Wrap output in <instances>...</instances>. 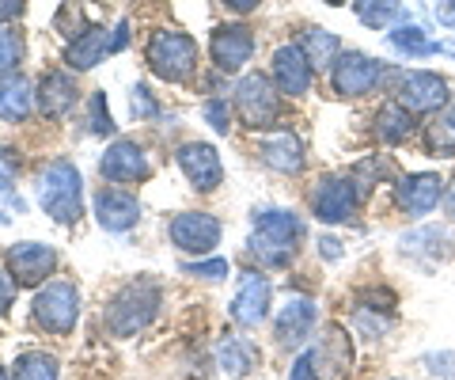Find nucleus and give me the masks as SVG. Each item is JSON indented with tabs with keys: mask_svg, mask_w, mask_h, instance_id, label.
Instances as JSON below:
<instances>
[{
	"mask_svg": "<svg viewBox=\"0 0 455 380\" xmlns=\"http://www.w3.org/2000/svg\"><path fill=\"white\" fill-rule=\"evenodd\" d=\"M319 323V304L307 301V297H289V304H281V312L274 319V335H277V346L284 350H300L311 331Z\"/></svg>",
	"mask_w": 455,
	"mask_h": 380,
	"instance_id": "17",
	"label": "nucleus"
},
{
	"mask_svg": "<svg viewBox=\"0 0 455 380\" xmlns=\"http://www.w3.org/2000/svg\"><path fill=\"white\" fill-rule=\"evenodd\" d=\"M440 202H444V214L455 221V175L448 179V187H444V198H440Z\"/></svg>",
	"mask_w": 455,
	"mask_h": 380,
	"instance_id": "45",
	"label": "nucleus"
},
{
	"mask_svg": "<svg viewBox=\"0 0 455 380\" xmlns=\"http://www.w3.org/2000/svg\"><path fill=\"white\" fill-rule=\"evenodd\" d=\"M395 380H398V376H395Z\"/></svg>",
	"mask_w": 455,
	"mask_h": 380,
	"instance_id": "50",
	"label": "nucleus"
},
{
	"mask_svg": "<svg viewBox=\"0 0 455 380\" xmlns=\"http://www.w3.org/2000/svg\"><path fill=\"white\" fill-rule=\"evenodd\" d=\"M224 8H232V12H239V16H247V12H254L262 4V0H220Z\"/></svg>",
	"mask_w": 455,
	"mask_h": 380,
	"instance_id": "44",
	"label": "nucleus"
},
{
	"mask_svg": "<svg viewBox=\"0 0 455 380\" xmlns=\"http://www.w3.org/2000/svg\"><path fill=\"white\" fill-rule=\"evenodd\" d=\"M20 61H23V35L16 27L0 23V73H16Z\"/></svg>",
	"mask_w": 455,
	"mask_h": 380,
	"instance_id": "33",
	"label": "nucleus"
},
{
	"mask_svg": "<svg viewBox=\"0 0 455 380\" xmlns=\"http://www.w3.org/2000/svg\"><path fill=\"white\" fill-rule=\"evenodd\" d=\"M202 115H205V122L220 137H228V130H232V110H228V100H205L202 103Z\"/></svg>",
	"mask_w": 455,
	"mask_h": 380,
	"instance_id": "37",
	"label": "nucleus"
},
{
	"mask_svg": "<svg viewBox=\"0 0 455 380\" xmlns=\"http://www.w3.org/2000/svg\"><path fill=\"white\" fill-rule=\"evenodd\" d=\"M35 194L42 214L57 224H76L84 214V179L76 172V164L68 160H50L35 179Z\"/></svg>",
	"mask_w": 455,
	"mask_h": 380,
	"instance_id": "3",
	"label": "nucleus"
},
{
	"mask_svg": "<svg viewBox=\"0 0 455 380\" xmlns=\"http://www.w3.org/2000/svg\"><path fill=\"white\" fill-rule=\"evenodd\" d=\"M444 53H451V58H455V42H451V46H448V50H444Z\"/></svg>",
	"mask_w": 455,
	"mask_h": 380,
	"instance_id": "48",
	"label": "nucleus"
},
{
	"mask_svg": "<svg viewBox=\"0 0 455 380\" xmlns=\"http://www.w3.org/2000/svg\"><path fill=\"white\" fill-rule=\"evenodd\" d=\"M300 240H304V221L292 209H254L247 251L262 266H274V271L289 266L296 259Z\"/></svg>",
	"mask_w": 455,
	"mask_h": 380,
	"instance_id": "1",
	"label": "nucleus"
},
{
	"mask_svg": "<svg viewBox=\"0 0 455 380\" xmlns=\"http://www.w3.org/2000/svg\"><path fill=\"white\" fill-rule=\"evenodd\" d=\"M125 42H130V23H118L114 27V35H110V53H118V50H125Z\"/></svg>",
	"mask_w": 455,
	"mask_h": 380,
	"instance_id": "42",
	"label": "nucleus"
},
{
	"mask_svg": "<svg viewBox=\"0 0 455 380\" xmlns=\"http://www.w3.org/2000/svg\"><path fill=\"white\" fill-rule=\"evenodd\" d=\"M269 80L277 84L281 95H289V100H300V95L311 92V61L304 58V50L296 46V42H289V46H277L274 50V61H269Z\"/></svg>",
	"mask_w": 455,
	"mask_h": 380,
	"instance_id": "16",
	"label": "nucleus"
},
{
	"mask_svg": "<svg viewBox=\"0 0 455 380\" xmlns=\"http://www.w3.org/2000/svg\"><path fill=\"white\" fill-rule=\"evenodd\" d=\"M444 187L448 182L440 179L436 172H410L395 182V206L403 209L406 217H429L433 209L440 206V198H444Z\"/></svg>",
	"mask_w": 455,
	"mask_h": 380,
	"instance_id": "12",
	"label": "nucleus"
},
{
	"mask_svg": "<svg viewBox=\"0 0 455 380\" xmlns=\"http://www.w3.org/2000/svg\"><path fill=\"white\" fill-rule=\"evenodd\" d=\"M16 278H12V274H4V271H0V316H8L12 312V301H16Z\"/></svg>",
	"mask_w": 455,
	"mask_h": 380,
	"instance_id": "38",
	"label": "nucleus"
},
{
	"mask_svg": "<svg viewBox=\"0 0 455 380\" xmlns=\"http://www.w3.org/2000/svg\"><path fill=\"white\" fill-rule=\"evenodd\" d=\"M175 160L182 167V175H187L197 190H217L220 179H224V164H220V152L209 145V141H187Z\"/></svg>",
	"mask_w": 455,
	"mask_h": 380,
	"instance_id": "19",
	"label": "nucleus"
},
{
	"mask_svg": "<svg viewBox=\"0 0 455 380\" xmlns=\"http://www.w3.org/2000/svg\"><path fill=\"white\" fill-rule=\"evenodd\" d=\"M23 4H27V0H0V23H12V20H20Z\"/></svg>",
	"mask_w": 455,
	"mask_h": 380,
	"instance_id": "41",
	"label": "nucleus"
},
{
	"mask_svg": "<svg viewBox=\"0 0 455 380\" xmlns=\"http://www.w3.org/2000/svg\"><path fill=\"white\" fill-rule=\"evenodd\" d=\"M372 122H376V125H372V133H376L379 145H406V141L414 137V130H418L414 115H410V110H406L403 103H387V107H379Z\"/></svg>",
	"mask_w": 455,
	"mask_h": 380,
	"instance_id": "26",
	"label": "nucleus"
},
{
	"mask_svg": "<svg viewBox=\"0 0 455 380\" xmlns=\"http://www.w3.org/2000/svg\"><path fill=\"white\" fill-rule=\"evenodd\" d=\"M361 202H364V194H361L353 175H331L326 182H319L315 194H311V209H315V217L323 224H346L353 214H357Z\"/></svg>",
	"mask_w": 455,
	"mask_h": 380,
	"instance_id": "10",
	"label": "nucleus"
},
{
	"mask_svg": "<svg viewBox=\"0 0 455 380\" xmlns=\"http://www.w3.org/2000/svg\"><path fill=\"white\" fill-rule=\"evenodd\" d=\"M0 380H12V373H4V369H0Z\"/></svg>",
	"mask_w": 455,
	"mask_h": 380,
	"instance_id": "47",
	"label": "nucleus"
},
{
	"mask_svg": "<svg viewBox=\"0 0 455 380\" xmlns=\"http://www.w3.org/2000/svg\"><path fill=\"white\" fill-rule=\"evenodd\" d=\"M296 46L304 50V58L311 61V69H326V65H334V58L341 53V38L331 35V31H323V27H307Z\"/></svg>",
	"mask_w": 455,
	"mask_h": 380,
	"instance_id": "29",
	"label": "nucleus"
},
{
	"mask_svg": "<svg viewBox=\"0 0 455 380\" xmlns=\"http://www.w3.org/2000/svg\"><path fill=\"white\" fill-rule=\"evenodd\" d=\"M323 4H331V8H341V4H346V0H323Z\"/></svg>",
	"mask_w": 455,
	"mask_h": 380,
	"instance_id": "46",
	"label": "nucleus"
},
{
	"mask_svg": "<svg viewBox=\"0 0 455 380\" xmlns=\"http://www.w3.org/2000/svg\"><path fill=\"white\" fill-rule=\"evenodd\" d=\"M228 259H197V263H182V274H190V278H205V281H220V278H228Z\"/></svg>",
	"mask_w": 455,
	"mask_h": 380,
	"instance_id": "35",
	"label": "nucleus"
},
{
	"mask_svg": "<svg viewBox=\"0 0 455 380\" xmlns=\"http://www.w3.org/2000/svg\"><path fill=\"white\" fill-rule=\"evenodd\" d=\"M80 100V88H76V80L68 77V73H42L38 80V110L46 118H65L68 110L76 107Z\"/></svg>",
	"mask_w": 455,
	"mask_h": 380,
	"instance_id": "22",
	"label": "nucleus"
},
{
	"mask_svg": "<svg viewBox=\"0 0 455 380\" xmlns=\"http://www.w3.org/2000/svg\"><path fill=\"white\" fill-rule=\"evenodd\" d=\"M269 301H274V286H269V278L259 274V271H247L243 278H239V289H235L232 304H228V312H232V319L239 323V327L254 331L269 316Z\"/></svg>",
	"mask_w": 455,
	"mask_h": 380,
	"instance_id": "13",
	"label": "nucleus"
},
{
	"mask_svg": "<svg viewBox=\"0 0 455 380\" xmlns=\"http://www.w3.org/2000/svg\"><path fill=\"white\" fill-rule=\"evenodd\" d=\"M107 53H110V31L107 27H88V31L76 35V42L65 50V65L73 69V73H88Z\"/></svg>",
	"mask_w": 455,
	"mask_h": 380,
	"instance_id": "24",
	"label": "nucleus"
},
{
	"mask_svg": "<svg viewBox=\"0 0 455 380\" xmlns=\"http://www.w3.org/2000/svg\"><path fill=\"white\" fill-rule=\"evenodd\" d=\"M57 266V251L50 244L23 240L16 247H8V274L16 278V286H42Z\"/></svg>",
	"mask_w": 455,
	"mask_h": 380,
	"instance_id": "18",
	"label": "nucleus"
},
{
	"mask_svg": "<svg viewBox=\"0 0 455 380\" xmlns=\"http://www.w3.org/2000/svg\"><path fill=\"white\" fill-rule=\"evenodd\" d=\"M0 224H8V217H4V214H0Z\"/></svg>",
	"mask_w": 455,
	"mask_h": 380,
	"instance_id": "49",
	"label": "nucleus"
},
{
	"mask_svg": "<svg viewBox=\"0 0 455 380\" xmlns=\"http://www.w3.org/2000/svg\"><path fill=\"white\" fill-rule=\"evenodd\" d=\"M145 61L160 80L167 84H182L197 73V42L187 31H171V27H160V31L148 35L145 46Z\"/></svg>",
	"mask_w": 455,
	"mask_h": 380,
	"instance_id": "4",
	"label": "nucleus"
},
{
	"mask_svg": "<svg viewBox=\"0 0 455 380\" xmlns=\"http://www.w3.org/2000/svg\"><path fill=\"white\" fill-rule=\"evenodd\" d=\"M433 12L440 27H448V31H455V0H433Z\"/></svg>",
	"mask_w": 455,
	"mask_h": 380,
	"instance_id": "39",
	"label": "nucleus"
},
{
	"mask_svg": "<svg viewBox=\"0 0 455 380\" xmlns=\"http://www.w3.org/2000/svg\"><path fill=\"white\" fill-rule=\"evenodd\" d=\"M38 107V92L23 73H0V118L4 122H27Z\"/></svg>",
	"mask_w": 455,
	"mask_h": 380,
	"instance_id": "23",
	"label": "nucleus"
},
{
	"mask_svg": "<svg viewBox=\"0 0 455 380\" xmlns=\"http://www.w3.org/2000/svg\"><path fill=\"white\" fill-rule=\"evenodd\" d=\"M311 369H315V380H349L353 365H357V350H353V339L341 323H326L323 335L307 350Z\"/></svg>",
	"mask_w": 455,
	"mask_h": 380,
	"instance_id": "7",
	"label": "nucleus"
},
{
	"mask_svg": "<svg viewBox=\"0 0 455 380\" xmlns=\"http://www.w3.org/2000/svg\"><path fill=\"white\" fill-rule=\"evenodd\" d=\"M289 380H315V369H311V358H307V350L300 358H296V365H292V376Z\"/></svg>",
	"mask_w": 455,
	"mask_h": 380,
	"instance_id": "40",
	"label": "nucleus"
},
{
	"mask_svg": "<svg viewBox=\"0 0 455 380\" xmlns=\"http://www.w3.org/2000/svg\"><path fill=\"white\" fill-rule=\"evenodd\" d=\"M57 373H61V365L46 350H27L12 365V380H57Z\"/></svg>",
	"mask_w": 455,
	"mask_h": 380,
	"instance_id": "31",
	"label": "nucleus"
},
{
	"mask_svg": "<svg viewBox=\"0 0 455 380\" xmlns=\"http://www.w3.org/2000/svg\"><path fill=\"white\" fill-rule=\"evenodd\" d=\"M88 130L95 137H110L114 133V118H110V107H107L103 92H92V100H88Z\"/></svg>",
	"mask_w": 455,
	"mask_h": 380,
	"instance_id": "34",
	"label": "nucleus"
},
{
	"mask_svg": "<svg viewBox=\"0 0 455 380\" xmlns=\"http://www.w3.org/2000/svg\"><path fill=\"white\" fill-rule=\"evenodd\" d=\"M353 12L368 31H391L395 23H406L410 12L403 0H353Z\"/></svg>",
	"mask_w": 455,
	"mask_h": 380,
	"instance_id": "27",
	"label": "nucleus"
},
{
	"mask_svg": "<svg viewBox=\"0 0 455 380\" xmlns=\"http://www.w3.org/2000/svg\"><path fill=\"white\" fill-rule=\"evenodd\" d=\"M259 160L266 167H274L281 175H300L304 172V141L289 133V130H277V133H266L259 137Z\"/></svg>",
	"mask_w": 455,
	"mask_h": 380,
	"instance_id": "21",
	"label": "nucleus"
},
{
	"mask_svg": "<svg viewBox=\"0 0 455 380\" xmlns=\"http://www.w3.org/2000/svg\"><path fill=\"white\" fill-rule=\"evenodd\" d=\"M99 175L107 182H145L152 175V160L137 141H114L99 157Z\"/></svg>",
	"mask_w": 455,
	"mask_h": 380,
	"instance_id": "15",
	"label": "nucleus"
},
{
	"mask_svg": "<svg viewBox=\"0 0 455 380\" xmlns=\"http://www.w3.org/2000/svg\"><path fill=\"white\" fill-rule=\"evenodd\" d=\"M217 361L228 376H247L254 365H259V350H254L247 339H239V335H228V339H220V346H217Z\"/></svg>",
	"mask_w": 455,
	"mask_h": 380,
	"instance_id": "28",
	"label": "nucleus"
},
{
	"mask_svg": "<svg viewBox=\"0 0 455 380\" xmlns=\"http://www.w3.org/2000/svg\"><path fill=\"white\" fill-rule=\"evenodd\" d=\"M448 95V80L440 73H429V69H406L395 84V103H403L410 115H436V110H444Z\"/></svg>",
	"mask_w": 455,
	"mask_h": 380,
	"instance_id": "9",
	"label": "nucleus"
},
{
	"mask_svg": "<svg viewBox=\"0 0 455 380\" xmlns=\"http://www.w3.org/2000/svg\"><path fill=\"white\" fill-rule=\"evenodd\" d=\"M16 172H20L16 152L0 145V202L12 206V209H16V214H23V198L16 194Z\"/></svg>",
	"mask_w": 455,
	"mask_h": 380,
	"instance_id": "32",
	"label": "nucleus"
},
{
	"mask_svg": "<svg viewBox=\"0 0 455 380\" xmlns=\"http://www.w3.org/2000/svg\"><path fill=\"white\" fill-rule=\"evenodd\" d=\"M31 312L38 327H46L50 335H68L80 319V289L73 281H50L46 289H38Z\"/></svg>",
	"mask_w": 455,
	"mask_h": 380,
	"instance_id": "8",
	"label": "nucleus"
},
{
	"mask_svg": "<svg viewBox=\"0 0 455 380\" xmlns=\"http://www.w3.org/2000/svg\"><path fill=\"white\" fill-rule=\"evenodd\" d=\"M319 251H323V255L326 259H341V247H338V240H334V236H319Z\"/></svg>",
	"mask_w": 455,
	"mask_h": 380,
	"instance_id": "43",
	"label": "nucleus"
},
{
	"mask_svg": "<svg viewBox=\"0 0 455 380\" xmlns=\"http://www.w3.org/2000/svg\"><path fill=\"white\" fill-rule=\"evenodd\" d=\"M235 115L251 130H269L281 118V92L262 73H247L235 84Z\"/></svg>",
	"mask_w": 455,
	"mask_h": 380,
	"instance_id": "6",
	"label": "nucleus"
},
{
	"mask_svg": "<svg viewBox=\"0 0 455 380\" xmlns=\"http://www.w3.org/2000/svg\"><path fill=\"white\" fill-rule=\"evenodd\" d=\"M160 304H164L160 281L156 278H133L110 297L107 312H103V323H107V331L114 335V339H130V335L145 331L148 323L156 319Z\"/></svg>",
	"mask_w": 455,
	"mask_h": 380,
	"instance_id": "2",
	"label": "nucleus"
},
{
	"mask_svg": "<svg viewBox=\"0 0 455 380\" xmlns=\"http://www.w3.org/2000/svg\"><path fill=\"white\" fill-rule=\"evenodd\" d=\"M171 244H175L179 251H187V255H209L212 247L220 244V221L212 214H175L171 217Z\"/></svg>",
	"mask_w": 455,
	"mask_h": 380,
	"instance_id": "14",
	"label": "nucleus"
},
{
	"mask_svg": "<svg viewBox=\"0 0 455 380\" xmlns=\"http://www.w3.org/2000/svg\"><path fill=\"white\" fill-rule=\"evenodd\" d=\"M391 69L368 58L361 50H341L334 65H331V88L341 95V100H361V95H372L383 80H387Z\"/></svg>",
	"mask_w": 455,
	"mask_h": 380,
	"instance_id": "5",
	"label": "nucleus"
},
{
	"mask_svg": "<svg viewBox=\"0 0 455 380\" xmlns=\"http://www.w3.org/2000/svg\"><path fill=\"white\" fill-rule=\"evenodd\" d=\"M425 149H429V157H440V160L455 157V103L436 110V118L425 130Z\"/></svg>",
	"mask_w": 455,
	"mask_h": 380,
	"instance_id": "30",
	"label": "nucleus"
},
{
	"mask_svg": "<svg viewBox=\"0 0 455 380\" xmlns=\"http://www.w3.org/2000/svg\"><path fill=\"white\" fill-rule=\"evenodd\" d=\"M95 221L107 232H130L140 221V202L118 187H103L95 194Z\"/></svg>",
	"mask_w": 455,
	"mask_h": 380,
	"instance_id": "20",
	"label": "nucleus"
},
{
	"mask_svg": "<svg viewBox=\"0 0 455 380\" xmlns=\"http://www.w3.org/2000/svg\"><path fill=\"white\" fill-rule=\"evenodd\" d=\"M209 58L217 65V73H239L254 58V31L247 23H220L209 38Z\"/></svg>",
	"mask_w": 455,
	"mask_h": 380,
	"instance_id": "11",
	"label": "nucleus"
},
{
	"mask_svg": "<svg viewBox=\"0 0 455 380\" xmlns=\"http://www.w3.org/2000/svg\"><path fill=\"white\" fill-rule=\"evenodd\" d=\"M387 46L395 50V53H403V58H410V61H418V58H436V53H444L448 46L444 42H436V38H429L421 31L418 23H398L395 31H387Z\"/></svg>",
	"mask_w": 455,
	"mask_h": 380,
	"instance_id": "25",
	"label": "nucleus"
},
{
	"mask_svg": "<svg viewBox=\"0 0 455 380\" xmlns=\"http://www.w3.org/2000/svg\"><path fill=\"white\" fill-rule=\"evenodd\" d=\"M130 115L137 122H148V118H160V103L152 100V92L145 84H133V95H130Z\"/></svg>",
	"mask_w": 455,
	"mask_h": 380,
	"instance_id": "36",
	"label": "nucleus"
}]
</instances>
